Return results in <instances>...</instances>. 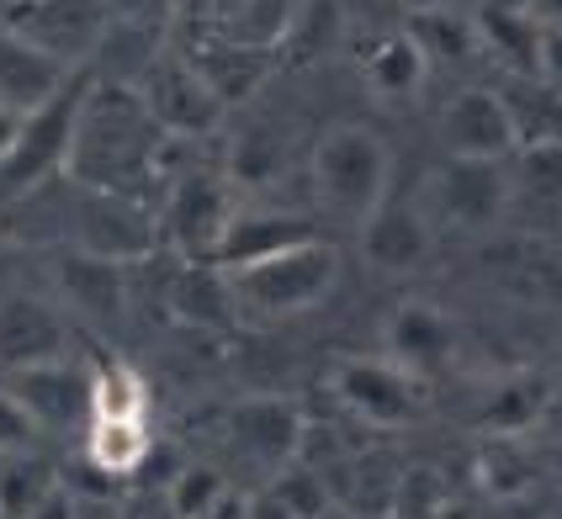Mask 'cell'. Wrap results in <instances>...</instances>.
<instances>
[{"label":"cell","instance_id":"obj_1","mask_svg":"<svg viewBox=\"0 0 562 519\" xmlns=\"http://www.w3.org/2000/svg\"><path fill=\"white\" fill-rule=\"evenodd\" d=\"M170 149H176V138L159 133L144 95L133 91L127 80H91V91L80 101V123H75L64 181H75L80 191L138 196L144 181L165 176Z\"/></svg>","mask_w":562,"mask_h":519},{"label":"cell","instance_id":"obj_2","mask_svg":"<svg viewBox=\"0 0 562 519\" xmlns=\"http://www.w3.org/2000/svg\"><path fill=\"white\" fill-rule=\"evenodd\" d=\"M223 281H228L234 318L286 324V318H303L318 303H329V292L340 286V249L313 234V239H297V245L277 249L266 260L223 271Z\"/></svg>","mask_w":562,"mask_h":519},{"label":"cell","instance_id":"obj_3","mask_svg":"<svg viewBox=\"0 0 562 519\" xmlns=\"http://www.w3.org/2000/svg\"><path fill=\"white\" fill-rule=\"evenodd\" d=\"M308 181L324 213L361 223L393 191V149L382 144V133H372V127L335 123V127H324L318 144H313Z\"/></svg>","mask_w":562,"mask_h":519},{"label":"cell","instance_id":"obj_4","mask_svg":"<svg viewBox=\"0 0 562 519\" xmlns=\"http://www.w3.org/2000/svg\"><path fill=\"white\" fill-rule=\"evenodd\" d=\"M91 80H95V69H75L43 106L27 112V123L16 133V149L0 159V213L16 207V202H27V196H37L43 185L64 181L75 123H80V101L91 91Z\"/></svg>","mask_w":562,"mask_h":519},{"label":"cell","instance_id":"obj_5","mask_svg":"<svg viewBox=\"0 0 562 519\" xmlns=\"http://www.w3.org/2000/svg\"><path fill=\"white\" fill-rule=\"evenodd\" d=\"M159 213L144 196L123 191H80L69 213V249L106 260V266H138L159 249Z\"/></svg>","mask_w":562,"mask_h":519},{"label":"cell","instance_id":"obj_6","mask_svg":"<svg viewBox=\"0 0 562 519\" xmlns=\"http://www.w3.org/2000/svg\"><path fill=\"white\" fill-rule=\"evenodd\" d=\"M425 217L451 234H494L509 223V170L488 159H440L425 176Z\"/></svg>","mask_w":562,"mask_h":519},{"label":"cell","instance_id":"obj_7","mask_svg":"<svg viewBox=\"0 0 562 519\" xmlns=\"http://www.w3.org/2000/svg\"><path fill=\"white\" fill-rule=\"evenodd\" d=\"M127 86L144 95V106H149V117L159 123V133L176 138V144L207 138V133H218L223 117H228V106L207 91V80L187 64V54H170V48H159Z\"/></svg>","mask_w":562,"mask_h":519},{"label":"cell","instance_id":"obj_8","mask_svg":"<svg viewBox=\"0 0 562 519\" xmlns=\"http://www.w3.org/2000/svg\"><path fill=\"white\" fill-rule=\"evenodd\" d=\"M5 32H16L27 48L64 69H91L95 54L106 48L112 11L106 0H22Z\"/></svg>","mask_w":562,"mask_h":519},{"label":"cell","instance_id":"obj_9","mask_svg":"<svg viewBox=\"0 0 562 519\" xmlns=\"http://www.w3.org/2000/svg\"><path fill=\"white\" fill-rule=\"evenodd\" d=\"M234 207H239V196H234V181H228V176H213V170L170 176L165 207H159V234L181 249L191 266H213Z\"/></svg>","mask_w":562,"mask_h":519},{"label":"cell","instance_id":"obj_10","mask_svg":"<svg viewBox=\"0 0 562 519\" xmlns=\"http://www.w3.org/2000/svg\"><path fill=\"white\" fill-rule=\"evenodd\" d=\"M329 393L340 397V408L367 429H404L419 414L414 376L382 356H345L329 371Z\"/></svg>","mask_w":562,"mask_h":519},{"label":"cell","instance_id":"obj_11","mask_svg":"<svg viewBox=\"0 0 562 519\" xmlns=\"http://www.w3.org/2000/svg\"><path fill=\"white\" fill-rule=\"evenodd\" d=\"M440 149L446 159H488V165H504L509 154L520 149V127H515V112L499 91L488 86H468L446 101L440 112Z\"/></svg>","mask_w":562,"mask_h":519},{"label":"cell","instance_id":"obj_12","mask_svg":"<svg viewBox=\"0 0 562 519\" xmlns=\"http://www.w3.org/2000/svg\"><path fill=\"white\" fill-rule=\"evenodd\" d=\"M69 361V318L59 303L32 297V292H5L0 297V371H22Z\"/></svg>","mask_w":562,"mask_h":519},{"label":"cell","instance_id":"obj_13","mask_svg":"<svg viewBox=\"0 0 562 519\" xmlns=\"http://www.w3.org/2000/svg\"><path fill=\"white\" fill-rule=\"evenodd\" d=\"M356 239H361V260L382 275H408L425 271V260L436 255V223L425 217L419 202H382L372 217L356 223Z\"/></svg>","mask_w":562,"mask_h":519},{"label":"cell","instance_id":"obj_14","mask_svg":"<svg viewBox=\"0 0 562 519\" xmlns=\"http://www.w3.org/2000/svg\"><path fill=\"white\" fill-rule=\"evenodd\" d=\"M303 408L292 403V397H239L234 408H228V435H234V445L245 451L250 461L260 466H292L297 461V445H303Z\"/></svg>","mask_w":562,"mask_h":519},{"label":"cell","instance_id":"obj_15","mask_svg":"<svg viewBox=\"0 0 562 519\" xmlns=\"http://www.w3.org/2000/svg\"><path fill=\"white\" fill-rule=\"evenodd\" d=\"M509 217L536 228H562V138H536L509 154Z\"/></svg>","mask_w":562,"mask_h":519},{"label":"cell","instance_id":"obj_16","mask_svg":"<svg viewBox=\"0 0 562 519\" xmlns=\"http://www.w3.org/2000/svg\"><path fill=\"white\" fill-rule=\"evenodd\" d=\"M382 345H387L393 366H404L408 376H425V371H440L451 361L457 324L436 303H404L393 307V318L382 324Z\"/></svg>","mask_w":562,"mask_h":519},{"label":"cell","instance_id":"obj_17","mask_svg":"<svg viewBox=\"0 0 562 519\" xmlns=\"http://www.w3.org/2000/svg\"><path fill=\"white\" fill-rule=\"evenodd\" d=\"M297 239H313L308 217L286 213V207H234V217H228V228H223V239H218L213 266H218V271H234V266L266 260V255L297 245Z\"/></svg>","mask_w":562,"mask_h":519},{"label":"cell","instance_id":"obj_18","mask_svg":"<svg viewBox=\"0 0 562 519\" xmlns=\"http://www.w3.org/2000/svg\"><path fill=\"white\" fill-rule=\"evenodd\" d=\"M54 286H59V307L69 313H86L95 324H117L127 307V281L123 266H106L91 260L80 249H64L59 266H54Z\"/></svg>","mask_w":562,"mask_h":519},{"label":"cell","instance_id":"obj_19","mask_svg":"<svg viewBox=\"0 0 562 519\" xmlns=\"http://www.w3.org/2000/svg\"><path fill=\"white\" fill-rule=\"evenodd\" d=\"M187 64L207 80V91L218 95L223 106H239L266 86V75L277 69V54H255V48L223 43V37H196L187 48Z\"/></svg>","mask_w":562,"mask_h":519},{"label":"cell","instance_id":"obj_20","mask_svg":"<svg viewBox=\"0 0 562 519\" xmlns=\"http://www.w3.org/2000/svg\"><path fill=\"white\" fill-rule=\"evenodd\" d=\"M472 27H477L483 54L509 64L515 75H541V43H547V32H541V22L520 0H488V5H477L472 11Z\"/></svg>","mask_w":562,"mask_h":519},{"label":"cell","instance_id":"obj_21","mask_svg":"<svg viewBox=\"0 0 562 519\" xmlns=\"http://www.w3.org/2000/svg\"><path fill=\"white\" fill-rule=\"evenodd\" d=\"M69 75H75V69L43 59L37 48H27V43L16 37V32L0 27V106L32 112V106H43L48 95L59 91Z\"/></svg>","mask_w":562,"mask_h":519},{"label":"cell","instance_id":"obj_22","mask_svg":"<svg viewBox=\"0 0 562 519\" xmlns=\"http://www.w3.org/2000/svg\"><path fill=\"white\" fill-rule=\"evenodd\" d=\"M16 397H22V408L37 419V429L43 425H69L75 414L91 419V408H86V371H75L69 361L22 371V376H16Z\"/></svg>","mask_w":562,"mask_h":519},{"label":"cell","instance_id":"obj_23","mask_svg":"<svg viewBox=\"0 0 562 519\" xmlns=\"http://www.w3.org/2000/svg\"><path fill=\"white\" fill-rule=\"evenodd\" d=\"M155 451L149 419H91L86 425V461L101 477H138Z\"/></svg>","mask_w":562,"mask_h":519},{"label":"cell","instance_id":"obj_24","mask_svg":"<svg viewBox=\"0 0 562 519\" xmlns=\"http://www.w3.org/2000/svg\"><path fill=\"white\" fill-rule=\"evenodd\" d=\"M86 408H91V419H149L144 371L123 361V356L91 361V371H86Z\"/></svg>","mask_w":562,"mask_h":519},{"label":"cell","instance_id":"obj_25","mask_svg":"<svg viewBox=\"0 0 562 519\" xmlns=\"http://www.w3.org/2000/svg\"><path fill=\"white\" fill-rule=\"evenodd\" d=\"M472 477H477V488L488 493L494 504H515V498H526L536 483V456L526 440H515V435H483V451L472 461Z\"/></svg>","mask_w":562,"mask_h":519},{"label":"cell","instance_id":"obj_26","mask_svg":"<svg viewBox=\"0 0 562 519\" xmlns=\"http://www.w3.org/2000/svg\"><path fill=\"white\" fill-rule=\"evenodd\" d=\"M408 37H414V48L425 54V64L436 69V64H472L483 59V43H477V27H472V11H457V5H446V11H419V16H408Z\"/></svg>","mask_w":562,"mask_h":519},{"label":"cell","instance_id":"obj_27","mask_svg":"<svg viewBox=\"0 0 562 519\" xmlns=\"http://www.w3.org/2000/svg\"><path fill=\"white\" fill-rule=\"evenodd\" d=\"M547 403H552V387L541 376H515V382H504L499 393L483 403L477 429L483 435H515V440H526L531 429L547 425Z\"/></svg>","mask_w":562,"mask_h":519},{"label":"cell","instance_id":"obj_28","mask_svg":"<svg viewBox=\"0 0 562 519\" xmlns=\"http://www.w3.org/2000/svg\"><path fill=\"white\" fill-rule=\"evenodd\" d=\"M425 80H430V64L414 48L408 32L382 37L372 54H367V86H372L376 101H408V95H419Z\"/></svg>","mask_w":562,"mask_h":519},{"label":"cell","instance_id":"obj_29","mask_svg":"<svg viewBox=\"0 0 562 519\" xmlns=\"http://www.w3.org/2000/svg\"><path fill=\"white\" fill-rule=\"evenodd\" d=\"M54 483H59V477H54L48 461L27 456V451L0 456V519H27Z\"/></svg>","mask_w":562,"mask_h":519},{"label":"cell","instance_id":"obj_30","mask_svg":"<svg viewBox=\"0 0 562 519\" xmlns=\"http://www.w3.org/2000/svg\"><path fill=\"white\" fill-rule=\"evenodd\" d=\"M159 493H165L170 519H207V509L228 493V477H223L213 461H181V472H176Z\"/></svg>","mask_w":562,"mask_h":519},{"label":"cell","instance_id":"obj_31","mask_svg":"<svg viewBox=\"0 0 562 519\" xmlns=\"http://www.w3.org/2000/svg\"><path fill=\"white\" fill-rule=\"evenodd\" d=\"M266 493H271L281 509H286V519H329V509H335V498H329V483H324V472H313V466H303V461L281 466Z\"/></svg>","mask_w":562,"mask_h":519},{"label":"cell","instance_id":"obj_32","mask_svg":"<svg viewBox=\"0 0 562 519\" xmlns=\"http://www.w3.org/2000/svg\"><path fill=\"white\" fill-rule=\"evenodd\" d=\"M176 307L191 324H234V303H228V281L218 266H191L176 286Z\"/></svg>","mask_w":562,"mask_h":519},{"label":"cell","instance_id":"obj_33","mask_svg":"<svg viewBox=\"0 0 562 519\" xmlns=\"http://www.w3.org/2000/svg\"><path fill=\"white\" fill-rule=\"evenodd\" d=\"M446 498H451V488H446V477H440L436 466H404L387 519H440Z\"/></svg>","mask_w":562,"mask_h":519},{"label":"cell","instance_id":"obj_34","mask_svg":"<svg viewBox=\"0 0 562 519\" xmlns=\"http://www.w3.org/2000/svg\"><path fill=\"white\" fill-rule=\"evenodd\" d=\"M335 32H340L335 0H303V5H297V22H292L286 43H281V54H292V59H318V54L335 43Z\"/></svg>","mask_w":562,"mask_h":519},{"label":"cell","instance_id":"obj_35","mask_svg":"<svg viewBox=\"0 0 562 519\" xmlns=\"http://www.w3.org/2000/svg\"><path fill=\"white\" fill-rule=\"evenodd\" d=\"M281 170V149L271 133H245L239 144H234V170H228V181H245V185H260L271 181Z\"/></svg>","mask_w":562,"mask_h":519},{"label":"cell","instance_id":"obj_36","mask_svg":"<svg viewBox=\"0 0 562 519\" xmlns=\"http://www.w3.org/2000/svg\"><path fill=\"white\" fill-rule=\"evenodd\" d=\"M32 440H37V419H32L27 408H22V397L0 387V456H16V451H27Z\"/></svg>","mask_w":562,"mask_h":519},{"label":"cell","instance_id":"obj_37","mask_svg":"<svg viewBox=\"0 0 562 519\" xmlns=\"http://www.w3.org/2000/svg\"><path fill=\"white\" fill-rule=\"evenodd\" d=\"M234 11H239V0H181V16L196 32H218Z\"/></svg>","mask_w":562,"mask_h":519},{"label":"cell","instance_id":"obj_38","mask_svg":"<svg viewBox=\"0 0 562 519\" xmlns=\"http://www.w3.org/2000/svg\"><path fill=\"white\" fill-rule=\"evenodd\" d=\"M27 519H75V488H69V483H54Z\"/></svg>","mask_w":562,"mask_h":519},{"label":"cell","instance_id":"obj_39","mask_svg":"<svg viewBox=\"0 0 562 519\" xmlns=\"http://www.w3.org/2000/svg\"><path fill=\"white\" fill-rule=\"evenodd\" d=\"M536 80H547L562 95V32H547V43H541V75Z\"/></svg>","mask_w":562,"mask_h":519},{"label":"cell","instance_id":"obj_40","mask_svg":"<svg viewBox=\"0 0 562 519\" xmlns=\"http://www.w3.org/2000/svg\"><path fill=\"white\" fill-rule=\"evenodd\" d=\"M27 123V112H16V106H0V159L16 149V133Z\"/></svg>","mask_w":562,"mask_h":519},{"label":"cell","instance_id":"obj_41","mask_svg":"<svg viewBox=\"0 0 562 519\" xmlns=\"http://www.w3.org/2000/svg\"><path fill=\"white\" fill-rule=\"evenodd\" d=\"M207 519H250V498H245V493H223L218 504H213V509H207Z\"/></svg>","mask_w":562,"mask_h":519},{"label":"cell","instance_id":"obj_42","mask_svg":"<svg viewBox=\"0 0 562 519\" xmlns=\"http://www.w3.org/2000/svg\"><path fill=\"white\" fill-rule=\"evenodd\" d=\"M520 5L541 22V32H562V0H520Z\"/></svg>","mask_w":562,"mask_h":519},{"label":"cell","instance_id":"obj_43","mask_svg":"<svg viewBox=\"0 0 562 519\" xmlns=\"http://www.w3.org/2000/svg\"><path fill=\"white\" fill-rule=\"evenodd\" d=\"M75 519H123V509L106 504V498H80L75 493Z\"/></svg>","mask_w":562,"mask_h":519},{"label":"cell","instance_id":"obj_44","mask_svg":"<svg viewBox=\"0 0 562 519\" xmlns=\"http://www.w3.org/2000/svg\"><path fill=\"white\" fill-rule=\"evenodd\" d=\"M250 519H286V509H281L277 498L266 493V498H250Z\"/></svg>","mask_w":562,"mask_h":519},{"label":"cell","instance_id":"obj_45","mask_svg":"<svg viewBox=\"0 0 562 519\" xmlns=\"http://www.w3.org/2000/svg\"><path fill=\"white\" fill-rule=\"evenodd\" d=\"M446 5H457V0H404L408 16H419V11H446Z\"/></svg>","mask_w":562,"mask_h":519},{"label":"cell","instance_id":"obj_46","mask_svg":"<svg viewBox=\"0 0 562 519\" xmlns=\"http://www.w3.org/2000/svg\"><path fill=\"white\" fill-rule=\"evenodd\" d=\"M547 429H562V393H552V403H547Z\"/></svg>","mask_w":562,"mask_h":519}]
</instances>
